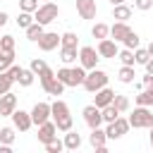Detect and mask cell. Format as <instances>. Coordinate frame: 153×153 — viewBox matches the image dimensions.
Returning a JSON list of instances; mask_svg holds the SVG:
<instances>
[{
    "label": "cell",
    "mask_w": 153,
    "mask_h": 153,
    "mask_svg": "<svg viewBox=\"0 0 153 153\" xmlns=\"http://www.w3.org/2000/svg\"><path fill=\"white\" fill-rule=\"evenodd\" d=\"M60 45H72V48H76V45H79V36L72 33V31H65V33L60 36Z\"/></svg>",
    "instance_id": "obj_34"
},
{
    "label": "cell",
    "mask_w": 153,
    "mask_h": 153,
    "mask_svg": "<svg viewBox=\"0 0 153 153\" xmlns=\"http://www.w3.org/2000/svg\"><path fill=\"white\" fill-rule=\"evenodd\" d=\"M124 0H110V5H122Z\"/></svg>",
    "instance_id": "obj_49"
},
{
    "label": "cell",
    "mask_w": 153,
    "mask_h": 153,
    "mask_svg": "<svg viewBox=\"0 0 153 153\" xmlns=\"http://www.w3.org/2000/svg\"><path fill=\"white\" fill-rule=\"evenodd\" d=\"M88 143L98 151V153H105V143H108V136H105V131L100 129V127H96V129H91V134H88Z\"/></svg>",
    "instance_id": "obj_14"
},
{
    "label": "cell",
    "mask_w": 153,
    "mask_h": 153,
    "mask_svg": "<svg viewBox=\"0 0 153 153\" xmlns=\"http://www.w3.org/2000/svg\"><path fill=\"white\" fill-rule=\"evenodd\" d=\"M62 148H65V143H62L60 139H53L50 143H45V151H48V153H60Z\"/></svg>",
    "instance_id": "obj_41"
},
{
    "label": "cell",
    "mask_w": 153,
    "mask_h": 153,
    "mask_svg": "<svg viewBox=\"0 0 153 153\" xmlns=\"http://www.w3.org/2000/svg\"><path fill=\"white\" fill-rule=\"evenodd\" d=\"M12 62H14V53H2L0 50V72H5Z\"/></svg>",
    "instance_id": "obj_38"
},
{
    "label": "cell",
    "mask_w": 153,
    "mask_h": 153,
    "mask_svg": "<svg viewBox=\"0 0 153 153\" xmlns=\"http://www.w3.org/2000/svg\"><path fill=\"white\" fill-rule=\"evenodd\" d=\"M10 117H12L14 129H19V131H29V129L33 127V122H31V112H26V110H14Z\"/></svg>",
    "instance_id": "obj_9"
},
{
    "label": "cell",
    "mask_w": 153,
    "mask_h": 153,
    "mask_svg": "<svg viewBox=\"0 0 153 153\" xmlns=\"http://www.w3.org/2000/svg\"><path fill=\"white\" fill-rule=\"evenodd\" d=\"M36 43H38V48H41L43 53H50V50H55V48L60 45V36H57L55 31H43Z\"/></svg>",
    "instance_id": "obj_10"
},
{
    "label": "cell",
    "mask_w": 153,
    "mask_h": 153,
    "mask_svg": "<svg viewBox=\"0 0 153 153\" xmlns=\"http://www.w3.org/2000/svg\"><path fill=\"white\" fill-rule=\"evenodd\" d=\"M14 110H17V96L12 91L2 93L0 96V117H10Z\"/></svg>",
    "instance_id": "obj_13"
},
{
    "label": "cell",
    "mask_w": 153,
    "mask_h": 153,
    "mask_svg": "<svg viewBox=\"0 0 153 153\" xmlns=\"http://www.w3.org/2000/svg\"><path fill=\"white\" fill-rule=\"evenodd\" d=\"M29 67H31V72H33V74H36V76H38V74H43V72H45V69H48V62H45V60H43V57H33V60H31V65H29Z\"/></svg>",
    "instance_id": "obj_35"
},
{
    "label": "cell",
    "mask_w": 153,
    "mask_h": 153,
    "mask_svg": "<svg viewBox=\"0 0 153 153\" xmlns=\"http://www.w3.org/2000/svg\"><path fill=\"white\" fill-rule=\"evenodd\" d=\"M33 79H36V74L31 72V67H29V69H24V67H22L14 81H19V86H31V84H33Z\"/></svg>",
    "instance_id": "obj_26"
},
{
    "label": "cell",
    "mask_w": 153,
    "mask_h": 153,
    "mask_svg": "<svg viewBox=\"0 0 153 153\" xmlns=\"http://www.w3.org/2000/svg\"><path fill=\"white\" fill-rule=\"evenodd\" d=\"M65 148L67 151H79L81 148V134L79 131H74V129H69V131H65Z\"/></svg>",
    "instance_id": "obj_18"
},
{
    "label": "cell",
    "mask_w": 153,
    "mask_h": 153,
    "mask_svg": "<svg viewBox=\"0 0 153 153\" xmlns=\"http://www.w3.org/2000/svg\"><path fill=\"white\" fill-rule=\"evenodd\" d=\"M143 67H146V72H148V74H153V57H148V62H146Z\"/></svg>",
    "instance_id": "obj_44"
},
{
    "label": "cell",
    "mask_w": 153,
    "mask_h": 153,
    "mask_svg": "<svg viewBox=\"0 0 153 153\" xmlns=\"http://www.w3.org/2000/svg\"><path fill=\"white\" fill-rule=\"evenodd\" d=\"M91 36H93V38H98V41H100V38H108V36H110V26H108V24H103V22H96V24H93V29H91Z\"/></svg>",
    "instance_id": "obj_28"
},
{
    "label": "cell",
    "mask_w": 153,
    "mask_h": 153,
    "mask_svg": "<svg viewBox=\"0 0 153 153\" xmlns=\"http://www.w3.org/2000/svg\"><path fill=\"white\" fill-rule=\"evenodd\" d=\"M48 120H50V103H36L31 108V122L38 127V124H43Z\"/></svg>",
    "instance_id": "obj_11"
},
{
    "label": "cell",
    "mask_w": 153,
    "mask_h": 153,
    "mask_svg": "<svg viewBox=\"0 0 153 153\" xmlns=\"http://www.w3.org/2000/svg\"><path fill=\"white\" fill-rule=\"evenodd\" d=\"M141 84H143V86H151V84H153V74H148V72H146V76L141 79Z\"/></svg>",
    "instance_id": "obj_43"
},
{
    "label": "cell",
    "mask_w": 153,
    "mask_h": 153,
    "mask_svg": "<svg viewBox=\"0 0 153 153\" xmlns=\"http://www.w3.org/2000/svg\"><path fill=\"white\" fill-rule=\"evenodd\" d=\"M148 143H151V148H153V127H151V134H148Z\"/></svg>",
    "instance_id": "obj_48"
},
{
    "label": "cell",
    "mask_w": 153,
    "mask_h": 153,
    "mask_svg": "<svg viewBox=\"0 0 153 153\" xmlns=\"http://www.w3.org/2000/svg\"><path fill=\"white\" fill-rule=\"evenodd\" d=\"M84 76H86V69L79 65V67H69V79H67V86H81L84 84Z\"/></svg>",
    "instance_id": "obj_20"
},
{
    "label": "cell",
    "mask_w": 153,
    "mask_h": 153,
    "mask_svg": "<svg viewBox=\"0 0 153 153\" xmlns=\"http://www.w3.org/2000/svg\"><path fill=\"white\" fill-rule=\"evenodd\" d=\"M24 31H26V38H29V41H38V38H41V33H43L45 29H43V24H38V22H31V24H29Z\"/></svg>",
    "instance_id": "obj_24"
},
{
    "label": "cell",
    "mask_w": 153,
    "mask_h": 153,
    "mask_svg": "<svg viewBox=\"0 0 153 153\" xmlns=\"http://www.w3.org/2000/svg\"><path fill=\"white\" fill-rule=\"evenodd\" d=\"M96 50H98L100 57H117V50H120V48H117V43H115L112 38H100Z\"/></svg>",
    "instance_id": "obj_16"
},
{
    "label": "cell",
    "mask_w": 153,
    "mask_h": 153,
    "mask_svg": "<svg viewBox=\"0 0 153 153\" xmlns=\"http://www.w3.org/2000/svg\"><path fill=\"white\" fill-rule=\"evenodd\" d=\"M53 139H57V127H55V122H43V124H38V141L45 146V143H50Z\"/></svg>",
    "instance_id": "obj_12"
},
{
    "label": "cell",
    "mask_w": 153,
    "mask_h": 153,
    "mask_svg": "<svg viewBox=\"0 0 153 153\" xmlns=\"http://www.w3.org/2000/svg\"><path fill=\"white\" fill-rule=\"evenodd\" d=\"M57 14H60V7L50 0V2H43V5H38L36 7V12H33V22H38V24H50V22H55L57 19Z\"/></svg>",
    "instance_id": "obj_5"
},
{
    "label": "cell",
    "mask_w": 153,
    "mask_h": 153,
    "mask_svg": "<svg viewBox=\"0 0 153 153\" xmlns=\"http://www.w3.org/2000/svg\"><path fill=\"white\" fill-rule=\"evenodd\" d=\"M38 81H41V86H43V91L48 93V96H62V91H65V84L55 76V72L48 67L43 74H38Z\"/></svg>",
    "instance_id": "obj_3"
},
{
    "label": "cell",
    "mask_w": 153,
    "mask_h": 153,
    "mask_svg": "<svg viewBox=\"0 0 153 153\" xmlns=\"http://www.w3.org/2000/svg\"><path fill=\"white\" fill-rule=\"evenodd\" d=\"M127 33H129V24H127V22H115V24L110 26V36H112V41H115V43H117V41H122Z\"/></svg>",
    "instance_id": "obj_22"
},
{
    "label": "cell",
    "mask_w": 153,
    "mask_h": 153,
    "mask_svg": "<svg viewBox=\"0 0 153 153\" xmlns=\"http://www.w3.org/2000/svg\"><path fill=\"white\" fill-rule=\"evenodd\" d=\"M146 50H148V55H151V57H153V41H151V43H148V48H146Z\"/></svg>",
    "instance_id": "obj_47"
},
{
    "label": "cell",
    "mask_w": 153,
    "mask_h": 153,
    "mask_svg": "<svg viewBox=\"0 0 153 153\" xmlns=\"http://www.w3.org/2000/svg\"><path fill=\"white\" fill-rule=\"evenodd\" d=\"M134 7L141 12H148V10H153V0H134Z\"/></svg>",
    "instance_id": "obj_42"
},
{
    "label": "cell",
    "mask_w": 153,
    "mask_h": 153,
    "mask_svg": "<svg viewBox=\"0 0 153 153\" xmlns=\"http://www.w3.org/2000/svg\"><path fill=\"white\" fill-rule=\"evenodd\" d=\"M88 93H96L98 88H103V86H108V74L103 72V69H88L86 72V76H84V84H81Z\"/></svg>",
    "instance_id": "obj_4"
},
{
    "label": "cell",
    "mask_w": 153,
    "mask_h": 153,
    "mask_svg": "<svg viewBox=\"0 0 153 153\" xmlns=\"http://www.w3.org/2000/svg\"><path fill=\"white\" fill-rule=\"evenodd\" d=\"M129 131V120L127 117H117L115 122H108V129H105V136L108 139H122L124 134Z\"/></svg>",
    "instance_id": "obj_7"
},
{
    "label": "cell",
    "mask_w": 153,
    "mask_h": 153,
    "mask_svg": "<svg viewBox=\"0 0 153 153\" xmlns=\"http://www.w3.org/2000/svg\"><path fill=\"white\" fill-rule=\"evenodd\" d=\"M31 22H33V12H22L17 17V26H22V29H26Z\"/></svg>",
    "instance_id": "obj_39"
},
{
    "label": "cell",
    "mask_w": 153,
    "mask_h": 153,
    "mask_svg": "<svg viewBox=\"0 0 153 153\" xmlns=\"http://www.w3.org/2000/svg\"><path fill=\"white\" fill-rule=\"evenodd\" d=\"M38 0H19V10L22 12H36Z\"/></svg>",
    "instance_id": "obj_40"
},
{
    "label": "cell",
    "mask_w": 153,
    "mask_h": 153,
    "mask_svg": "<svg viewBox=\"0 0 153 153\" xmlns=\"http://www.w3.org/2000/svg\"><path fill=\"white\" fill-rule=\"evenodd\" d=\"M112 96H115V91L108 88V86H103V88H98V91L93 93V105H96V108H105V105L112 103Z\"/></svg>",
    "instance_id": "obj_17"
},
{
    "label": "cell",
    "mask_w": 153,
    "mask_h": 153,
    "mask_svg": "<svg viewBox=\"0 0 153 153\" xmlns=\"http://www.w3.org/2000/svg\"><path fill=\"white\" fill-rule=\"evenodd\" d=\"M117 57H120V62H122V65H129V67H134V65H136V60H134V50H129V48L117 50Z\"/></svg>",
    "instance_id": "obj_32"
},
{
    "label": "cell",
    "mask_w": 153,
    "mask_h": 153,
    "mask_svg": "<svg viewBox=\"0 0 153 153\" xmlns=\"http://www.w3.org/2000/svg\"><path fill=\"white\" fill-rule=\"evenodd\" d=\"M81 115H84V122H86V127H88V129H96V127H100V124H103L100 108H96L93 103H91V105H86V108L81 110Z\"/></svg>",
    "instance_id": "obj_8"
},
{
    "label": "cell",
    "mask_w": 153,
    "mask_h": 153,
    "mask_svg": "<svg viewBox=\"0 0 153 153\" xmlns=\"http://www.w3.org/2000/svg\"><path fill=\"white\" fill-rule=\"evenodd\" d=\"M100 115H103V122L108 124V122H115V120H117V117H120L122 112H120V110H117V108H115V105L110 103V105H105V108H100Z\"/></svg>",
    "instance_id": "obj_27"
},
{
    "label": "cell",
    "mask_w": 153,
    "mask_h": 153,
    "mask_svg": "<svg viewBox=\"0 0 153 153\" xmlns=\"http://www.w3.org/2000/svg\"><path fill=\"white\" fill-rule=\"evenodd\" d=\"M50 117H53L57 131H69L72 124H74V120H72V115H69V105H67L65 100H55V103L50 105Z\"/></svg>",
    "instance_id": "obj_1"
},
{
    "label": "cell",
    "mask_w": 153,
    "mask_h": 153,
    "mask_svg": "<svg viewBox=\"0 0 153 153\" xmlns=\"http://www.w3.org/2000/svg\"><path fill=\"white\" fill-rule=\"evenodd\" d=\"M122 43H124V48H129V50H134V48H139V43H141V38H139V33L136 31H131L129 29V33L122 38Z\"/></svg>",
    "instance_id": "obj_29"
},
{
    "label": "cell",
    "mask_w": 153,
    "mask_h": 153,
    "mask_svg": "<svg viewBox=\"0 0 153 153\" xmlns=\"http://www.w3.org/2000/svg\"><path fill=\"white\" fill-rule=\"evenodd\" d=\"M7 19H10V17H7V12H0V26H5V24H7Z\"/></svg>",
    "instance_id": "obj_46"
},
{
    "label": "cell",
    "mask_w": 153,
    "mask_h": 153,
    "mask_svg": "<svg viewBox=\"0 0 153 153\" xmlns=\"http://www.w3.org/2000/svg\"><path fill=\"white\" fill-rule=\"evenodd\" d=\"M127 120H129V127H134V129H151L153 127V112L146 105H136Z\"/></svg>",
    "instance_id": "obj_2"
},
{
    "label": "cell",
    "mask_w": 153,
    "mask_h": 153,
    "mask_svg": "<svg viewBox=\"0 0 153 153\" xmlns=\"http://www.w3.org/2000/svg\"><path fill=\"white\" fill-rule=\"evenodd\" d=\"M0 153H12V146H7V143H0Z\"/></svg>",
    "instance_id": "obj_45"
},
{
    "label": "cell",
    "mask_w": 153,
    "mask_h": 153,
    "mask_svg": "<svg viewBox=\"0 0 153 153\" xmlns=\"http://www.w3.org/2000/svg\"><path fill=\"white\" fill-rule=\"evenodd\" d=\"M148 50L146 48H134V60H136V65H146L148 62Z\"/></svg>",
    "instance_id": "obj_37"
},
{
    "label": "cell",
    "mask_w": 153,
    "mask_h": 153,
    "mask_svg": "<svg viewBox=\"0 0 153 153\" xmlns=\"http://www.w3.org/2000/svg\"><path fill=\"white\" fill-rule=\"evenodd\" d=\"M76 12L81 19H96V12H98L96 0H76Z\"/></svg>",
    "instance_id": "obj_15"
},
{
    "label": "cell",
    "mask_w": 153,
    "mask_h": 153,
    "mask_svg": "<svg viewBox=\"0 0 153 153\" xmlns=\"http://www.w3.org/2000/svg\"><path fill=\"white\" fill-rule=\"evenodd\" d=\"M112 105H115L120 112H127V110H129V98L122 96V93H115V96H112Z\"/></svg>",
    "instance_id": "obj_33"
},
{
    "label": "cell",
    "mask_w": 153,
    "mask_h": 153,
    "mask_svg": "<svg viewBox=\"0 0 153 153\" xmlns=\"http://www.w3.org/2000/svg\"><path fill=\"white\" fill-rule=\"evenodd\" d=\"M12 84H14V79L7 72H0V96L7 93V91H12Z\"/></svg>",
    "instance_id": "obj_36"
},
{
    "label": "cell",
    "mask_w": 153,
    "mask_h": 153,
    "mask_svg": "<svg viewBox=\"0 0 153 153\" xmlns=\"http://www.w3.org/2000/svg\"><path fill=\"white\" fill-rule=\"evenodd\" d=\"M136 105L153 108V84H151V86H143V91L136 96Z\"/></svg>",
    "instance_id": "obj_23"
},
{
    "label": "cell",
    "mask_w": 153,
    "mask_h": 153,
    "mask_svg": "<svg viewBox=\"0 0 153 153\" xmlns=\"http://www.w3.org/2000/svg\"><path fill=\"white\" fill-rule=\"evenodd\" d=\"M112 19H117V22H129L131 19V7L129 5H112Z\"/></svg>",
    "instance_id": "obj_21"
},
{
    "label": "cell",
    "mask_w": 153,
    "mask_h": 153,
    "mask_svg": "<svg viewBox=\"0 0 153 153\" xmlns=\"http://www.w3.org/2000/svg\"><path fill=\"white\" fill-rule=\"evenodd\" d=\"M134 76H136V72H134V67H129V65H122L120 72H117V79H120L122 84H131Z\"/></svg>",
    "instance_id": "obj_25"
},
{
    "label": "cell",
    "mask_w": 153,
    "mask_h": 153,
    "mask_svg": "<svg viewBox=\"0 0 153 153\" xmlns=\"http://www.w3.org/2000/svg\"><path fill=\"white\" fill-rule=\"evenodd\" d=\"M60 60H62V65H72L79 60V50L72 45H60Z\"/></svg>",
    "instance_id": "obj_19"
},
{
    "label": "cell",
    "mask_w": 153,
    "mask_h": 153,
    "mask_svg": "<svg viewBox=\"0 0 153 153\" xmlns=\"http://www.w3.org/2000/svg\"><path fill=\"white\" fill-rule=\"evenodd\" d=\"M14 48H17V41H14V36L5 33V36L0 38V50H2V53H14Z\"/></svg>",
    "instance_id": "obj_30"
},
{
    "label": "cell",
    "mask_w": 153,
    "mask_h": 153,
    "mask_svg": "<svg viewBox=\"0 0 153 153\" xmlns=\"http://www.w3.org/2000/svg\"><path fill=\"white\" fill-rule=\"evenodd\" d=\"M43 2H50V0H43Z\"/></svg>",
    "instance_id": "obj_50"
},
{
    "label": "cell",
    "mask_w": 153,
    "mask_h": 153,
    "mask_svg": "<svg viewBox=\"0 0 153 153\" xmlns=\"http://www.w3.org/2000/svg\"><path fill=\"white\" fill-rule=\"evenodd\" d=\"M98 60H100V55H98V50L93 48V45H81L79 48V65L88 72V69H93L96 65H98Z\"/></svg>",
    "instance_id": "obj_6"
},
{
    "label": "cell",
    "mask_w": 153,
    "mask_h": 153,
    "mask_svg": "<svg viewBox=\"0 0 153 153\" xmlns=\"http://www.w3.org/2000/svg\"><path fill=\"white\" fill-rule=\"evenodd\" d=\"M14 127H0V143H7V146H12L14 143Z\"/></svg>",
    "instance_id": "obj_31"
}]
</instances>
